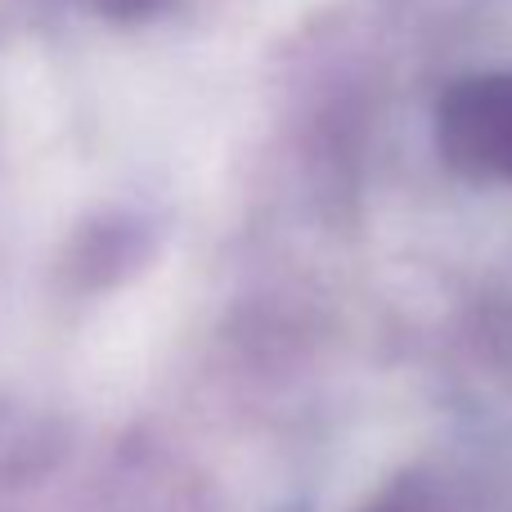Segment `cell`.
Here are the masks:
<instances>
[{
    "label": "cell",
    "instance_id": "6da1fadb",
    "mask_svg": "<svg viewBox=\"0 0 512 512\" xmlns=\"http://www.w3.org/2000/svg\"><path fill=\"white\" fill-rule=\"evenodd\" d=\"M441 153L468 176L512 180V72L468 77L436 113Z\"/></svg>",
    "mask_w": 512,
    "mask_h": 512
},
{
    "label": "cell",
    "instance_id": "7a4b0ae2",
    "mask_svg": "<svg viewBox=\"0 0 512 512\" xmlns=\"http://www.w3.org/2000/svg\"><path fill=\"white\" fill-rule=\"evenodd\" d=\"M369 512H423V508H418V495H409V490H405V495L382 499V504H378V508H369Z\"/></svg>",
    "mask_w": 512,
    "mask_h": 512
}]
</instances>
